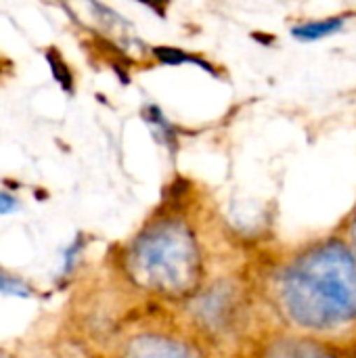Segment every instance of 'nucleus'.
Returning a JSON list of instances; mask_svg holds the SVG:
<instances>
[{
    "mask_svg": "<svg viewBox=\"0 0 356 358\" xmlns=\"http://www.w3.org/2000/svg\"><path fill=\"white\" fill-rule=\"evenodd\" d=\"M0 294L17 296V298H27V296H31V289L23 281H19L17 277H10V275L0 271Z\"/></svg>",
    "mask_w": 356,
    "mask_h": 358,
    "instance_id": "6e6552de",
    "label": "nucleus"
},
{
    "mask_svg": "<svg viewBox=\"0 0 356 358\" xmlns=\"http://www.w3.org/2000/svg\"><path fill=\"white\" fill-rule=\"evenodd\" d=\"M189 321L208 344H227L245 331L250 319V294L235 279H218L204 285L187 300Z\"/></svg>",
    "mask_w": 356,
    "mask_h": 358,
    "instance_id": "7ed1b4c3",
    "label": "nucleus"
},
{
    "mask_svg": "<svg viewBox=\"0 0 356 358\" xmlns=\"http://www.w3.org/2000/svg\"><path fill=\"white\" fill-rule=\"evenodd\" d=\"M17 210H19V201L13 195L0 191V214H13Z\"/></svg>",
    "mask_w": 356,
    "mask_h": 358,
    "instance_id": "9d476101",
    "label": "nucleus"
},
{
    "mask_svg": "<svg viewBox=\"0 0 356 358\" xmlns=\"http://www.w3.org/2000/svg\"><path fill=\"white\" fill-rule=\"evenodd\" d=\"M145 120L151 124V128H153V132H155V136H157L159 141H164L166 145H174V143H176V132H174L172 124L166 120V115H164L157 107L149 105V107L145 109Z\"/></svg>",
    "mask_w": 356,
    "mask_h": 358,
    "instance_id": "0eeeda50",
    "label": "nucleus"
},
{
    "mask_svg": "<svg viewBox=\"0 0 356 358\" xmlns=\"http://www.w3.org/2000/svg\"><path fill=\"white\" fill-rule=\"evenodd\" d=\"M122 358H208V355L195 340L168 331H153L132 338Z\"/></svg>",
    "mask_w": 356,
    "mask_h": 358,
    "instance_id": "39448f33",
    "label": "nucleus"
},
{
    "mask_svg": "<svg viewBox=\"0 0 356 358\" xmlns=\"http://www.w3.org/2000/svg\"><path fill=\"white\" fill-rule=\"evenodd\" d=\"M350 248L355 250L356 254V214L355 218H353V227H350Z\"/></svg>",
    "mask_w": 356,
    "mask_h": 358,
    "instance_id": "9b49d317",
    "label": "nucleus"
},
{
    "mask_svg": "<svg viewBox=\"0 0 356 358\" xmlns=\"http://www.w3.org/2000/svg\"><path fill=\"white\" fill-rule=\"evenodd\" d=\"M258 358H356V340L304 331L275 334L262 344Z\"/></svg>",
    "mask_w": 356,
    "mask_h": 358,
    "instance_id": "20e7f679",
    "label": "nucleus"
},
{
    "mask_svg": "<svg viewBox=\"0 0 356 358\" xmlns=\"http://www.w3.org/2000/svg\"><path fill=\"white\" fill-rule=\"evenodd\" d=\"M155 55L159 57L162 63H168V65H178V63H185V61H191L187 55H183L178 48H155Z\"/></svg>",
    "mask_w": 356,
    "mask_h": 358,
    "instance_id": "1a4fd4ad",
    "label": "nucleus"
},
{
    "mask_svg": "<svg viewBox=\"0 0 356 358\" xmlns=\"http://www.w3.org/2000/svg\"><path fill=\"white\" fill-rule=\"evenodd\" d=\"M262 296L290 329L344 334L356 325L355 250L342 239L313 243L266 271Z\"/></svg>",
    "mask_w": 356,
    "mask_h": 358,
    "instance_id": "f257e3e1",
    "label": "nucleus"
},
{
    "mask_svg": "<svg viewBox=\"0 0 356 358\" xmlns=\"http://www.w3.org/2000/svg\"><path fill=\"white\" fill-rule=\"evenodd\" d=\"M126 273L132 283L168 302H187L206 279L199 241L189 224L159 220L147 227L128 248Z\"/></svg>",
    "mask_w": 356,
    "mask_h": 358,
    "instance_id": "f03ea898",
    "label": "nucleus"
},
{
    "mask_svg": "<svg viewBox=\"0 0 356 358\" xmlns=\"http://www.w3.org/2000/svg\"><path fill=\"white\" fill-rule=\"evenodd\" d=\"M342 27H344V19L342 17H332V19H323V21L302 23V25L292 29V36L298 38V40H304V42H315V40L338 34Z\"/></svg>",
    "mask_w": 356,
    "mask_h": 358,
    "instance_id": "423d86ee",
    "label": "nucleus"
}]
</instances>
